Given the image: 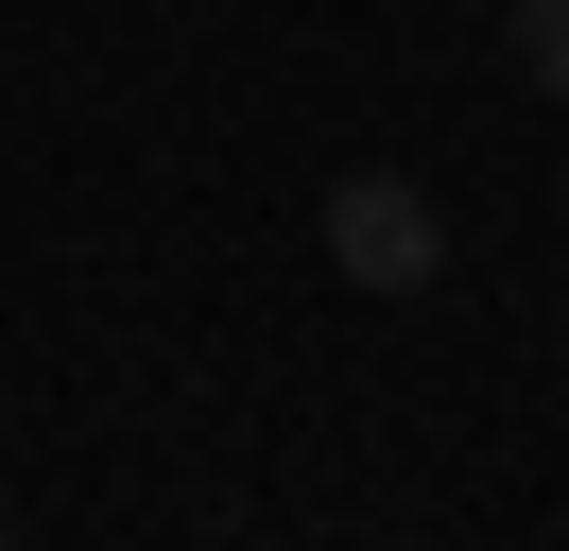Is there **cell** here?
Segmentation results:
<instances>
[{
	"label": "cell",
	"mask_w": 569,
	"mask_h": 551,
	"mask_svg": "<svg viewBox=\"0 0 569 551\" xmlns=\"http://www.w3.org/2000/svg\"><path fill=\"white\" fill-rule=\"evenodd\" d=\"M328 276H346V293H431V276H449V207H431L415 172H346V190H328Z\"/></svg>",
	"instance_id": "1"
},
{
	"label": "cell",
	"mask_w": 569,
	"mask_h": 551,
	"mask_svg": "<svg viewBox=\"0 0 569 551\" xmlns=\"http://www.w3.org/2000/svg\"><path fill=\"white\" fill-rule=\"evenodd\" d=\"M500 34H518V69L569 103V0H500Z\"/></svg>",
	"instance_id": "2"
},
{
	"label": "cell",
	"mask_w": 569,
	"mask_h": 551,
	"mask_svg": "<svg viewBox=\"0 0 569 551\" xmlns=\"http://www.w3.org/2000/svg\"><path fill=\"white\" fill-rule=\"evenodd\" d=\"M552 207H569V172H552Z\"/></svg>",
	"instance_id": "3"
}]
</instances>
